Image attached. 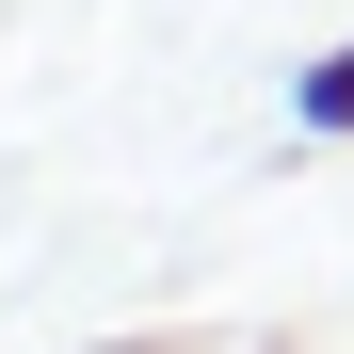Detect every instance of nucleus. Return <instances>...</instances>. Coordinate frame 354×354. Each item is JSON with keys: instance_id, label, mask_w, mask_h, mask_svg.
I'll return each instance as SVG.
<instances>
[{"instance_id": "obj_2", "label": "nucleus", "mask_w": 354, "mask_h": 354, "mask_svg": "<svg viewBox=\"0 0 354 354\" xmlns=\"http://www.w3.org/2000/svg\"><path fill=\"white\" fill-rule=\"evenodd\" d=\"M113 354H161V338H113Z\"/></svg>"}, {"instance_id": "obj_1", "label": "nucleus", "mask_w": 354, "mask_h": 354, "mask_svg": "<svg viewBox=\"0 0 354 354\" xmlns=\"http://www.w3.org/2000/svg\"><path fill=\"white\" fill-rule=\"evenodd\" d=\"M290 129H306V145H354V32L290 65Z\"/></svg>"}]
</instances>
